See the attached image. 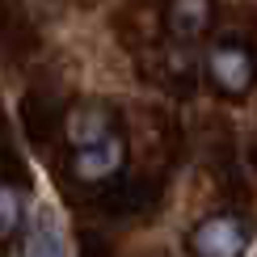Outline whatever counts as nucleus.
Wrapping results in <instances>:
<instances>
[{
  "instance_id": "7ed1b4c3",
  "label": "nucleus",
  "mask_w": 257,
  "mask_h": 257,
  "mask_svg": "<svg viewBox=\"0 0 257 257\" xmlns=\"http://www.w3.org/2000/svg\"><path fill=\"white\" fill-rule=\"evenodd\" d=\"M122 160H126L122 135H105L101 144H93V148H76L72 173H76L80 181H105V177H114L122 169Z\"/></svg>"
},
{
  "instance_id": "f03ea898",
  "label": "nucleus",
  "mask_w": 257,
  "mask_h": 257,
  "mask_svg": "<svg viewBox=\"0 0 257 257\" xmlns=\"http://www.w3.org/2000/svg\"><path fill=\"white\" fill-rule=\"evenodd\" d=\"M190 249L198 257H240L244 253V228L236 215H211L190 236Z\"/></svg>"
},
{
  "instance_id": "f257e3e1",
  "label": "nucleus",
  "mask_w": 257,
  "mask_h": 257,
  "mask_svg": "<svg viewBox=\"0 0 257 257\" xmlns=\"http://www.w3.org/2000/svg\"><path fill=\"white\" fill-rule=\"evenodd\" d=\"M207 76H211V84H215L219 93L240 97L253 84V55L240 42H215V47L207 51Z\"/></svg>"
},
{
  "instance_id": "39448f33",
  "label": "nucleus",
  "mask_w": 257,
  "mask_h": 257,
  "mask_svg": "<svg viewBox=\"0 0 257 257\" xmlns=\"http://www.w3.org/2000/svg\"><path fill=\"white\" fill-rule=\"evenodd\" d=\"M26 257H68V244H63V228L59 219L51 215L47 207L30 219V232H26Z\"/></svg>"
},
{
  "instance_id": "0eeeda50",
  "label": "nucleus",
  "mask_w": 257,
  "mask_h": 257,
  "mask_svg": "<svg viewBox=\"0 0 257 257\" xmlns=\"http://www.w3.org/2000/svg\"><path fill=\"white\" fill-rule=\"evenodd\" d=\"M17 219H21V202L9 186H0V240H9L17 232Z\"/></svg>"
},
{
  "instance_id": "423d86ee",
  "label": "nucleus",
  "mask_w": 257,
  "mask_h": 257,
  "mask_svg": "<svg viewBox=\"0 0 257 257\" xmlns=\"http://www.w3.org/2000/svg\"><path fill=\"white\" fill-rule=\"evenodd\" d=\"M211 21V0H173L169 5V34L173 38H198Z\"/></svg>"
},
{
  "instance_id": "20e7f679",
  "label": "nucleus",
  "mask_w": 257,
  "mask_h": 257,
  "mask_svg": "<svg viewBox=\"0 0 257 257\" xmlns=\"http://www.w3.org/2000/svg\"><path fill=\"white\" fill-rule=\"evenodd\" d=\"M63 131H68L72 148H93L101 144L110 131V110L105 105H76V110H68V118H63Z\"/></svg>"
}]
</instances>
